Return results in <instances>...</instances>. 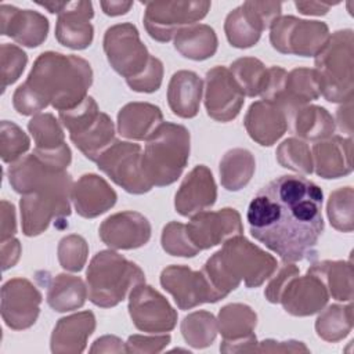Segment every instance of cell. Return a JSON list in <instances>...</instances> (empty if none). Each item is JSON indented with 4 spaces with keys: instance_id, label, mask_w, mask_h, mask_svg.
I'll return each instance as SVG.
<instances>
[{
    "instance_id": "cell-39",
    "label": "cell",
    "mask_w": 354,
    "mask_h": 354,
    "mask_svg": "<svg viewBox=\"0 0 354 354\" xmlns=\"http://www.w3.org/2000/svg\"><path fill=\"white\" fill-rule=\"evenodd\" d=\"M180 329L187 344L194 348L209 347L218 332L216 317L205 310L194 311L184 317Z\"/></svg>"
},
{
    "instance_id": "cell-33",
    "label": "cell",
    "mask_w": 354,
    "mask_h": 354,
    "mask_svg": "<svg viewBox=\"0 0 354 354\" xmlns=\"http://www.w3.org/2000/svg\"><path fill=\"white\" fill-rule=\"evenodd\" d=\"M218 40L213 28L195 24L180 29L174 36V48L185 58L205 61L217 51Z\"/></svg>"
},
{
    "instance_id": "cell-34",
    "label": "cell",
    "mask_w": 354,
    "mask_h": 354,
    "mask_svg": "<svg viewBox=\"0 0 354 354\" xmlns=\"http://www.w3.org/2000/svg\"><path fill=\"white\" fill-rule=\"evenodd\" d=\"M308 271L321 278L328 289V293L337 301H351L353 289V266L351 261L324 260L314 263Z\"/></svg>"
},
{
    "instance_id": "cell-51",
    "label": "cell",
    "mask_w": 354,
    "mask_h": 354,
    "mask_svg": "<svg viewBox=\"0 0 354 354\" xmlns=\"http://www.w3.org/2000/svg\"><path fill=\"white\" fill-rule=\"evenodd\" d=\"M17 232V223H15V207L8 201H1V241L12 238Z\"/></svg>"
},
{
    "instance_id": "cell-13",
    "label": "cell",
    "mask_w": 354,
    "mask_h": 354,
    "mask_svg": "<svg viewBox=\"0 0 354 354\" xmlns=\"http://www.w3.org/2000/svg\"><path fill=\"white\" fill-rule=\"evenodd\" d=\"M279 1H245L225 18L224 32L232 47H253L263 33L281 17Z\"/></svg>"
},
{
    "instance_id": "cell-55",
    "label": "cell",
    "mask_w": 354,
    "mask_h": 354,
    "mask_svg": "<svg viewBox=\"0 0 354 354\" xmlns=\"http://www.w3.org/2000/svg\"><path fill=\"white\" fill-rule=\"evenodd\" d=\"M296 8L300 14L304 15H325L335 3H324V1H296Z\"/></svg>"
},
{
    "instance_id": "cell-8",
    "label": "cell",
    "mask_w": 354,
    "mask_h": 354,
    "mask_svg": "<svg viewBox=\"0 0 354 354\" xmlns=\"http://www.w3.org/2000/svg\"><path fill=\"white\" fill-rule=\"evenodd\" d=\"M59 120L69 131L71 141L93 162L115 141L112 119L100 111L97 102L90 95L76 108L59 112Z\"/></svg>"
},
{
    "instance_id": "cell-40",
    "label": "cell",
    "mask_w": 354,
    "mask_h": 354,
    "mask_svg": "<svg viewBox=\"0 0 354 354\" xmlns=\"http://www.w3.org/2000/svg\"><path fill=\"white\" fill-rule=\"evenodd\" d=\"M28 130L33 137L35 149L37 151L50 152L66 145L64 130L53 113L40 112L33 115L28 122Z\"/></svg>"
},
{
    "instance_id": "cell-20",
    "label": "cell",
    "mask_w": 354,
    "mask_h": 354,
    "mask_svg": "<svg viewBox=\"0 0 354 354\" xmlns=\"http://www.w3.org/2000/svg\"><path fill=\"white\" fill-rule=\"evenodd\" d=\"M329 293L318 275L307 274L292 277L281 293L279 303L283 310L295 317H308L319 313L328 303Z\"/></svg>"
},
{
    "instance_id": "cell-18",
    "label": "cell",
    "mask_w": 354,
    "mask_h": 354,
    "mask_svg": "<svg viewBox=\"0 0 354 354\" xmlns=\"http://www.w3.org/2000/svg\"><path fill=\"white\" fill-rule=\"evenodd\" d=\"M160 285L169 292L180 310H191L203 303L218 301L202 271L171 264L162 270Z\"/></svg>"
},
{
    "instance_id": "cell-23",
    "label": "cell",
    "mask_w": 354,
    "mask_h": 354,
    "mask_svg": "<svg viewBox=\"0 0 354 354\" xmlns=\"http://www.w3.org/2000/svg\"><path fill=\"white\" fill-rule=\"evenodd\" d=\"M1 35L8 36L25 47H37L48 33V19L33 10H19L14 6H0Z\"/></svg>"
},
{
    "instance_id": "cell-2",
    "label": "cell",
    "mask_w": 354,
    "mask_h": 354,
    "mask_svg": "<svg viewBox=\"0 0 354 354\" xmlns=\"http://www.w3.org/2000/svg\"><path fill=\"white\" fill-rule=\"evenodd\" d=\"M93 83L90 64L77 55L41 53L26 80L12 95L14 109L24 116L37 115L51 105L58 112L76 108Z\"/></svg>"
},
{
    "instance_id": "cell-17",
    "label": "cell",
    "mask_w": 354,
    "mask_h": 354,
    "mask_svg": "<svg viewBox=\"0 0 354 354\" xmlns=\"http://www.w3.org/2000/svg\"><path fill=\"white\" fill-rule=\"evenodd\" d=\"M187 232L199 250H206L232 236L242 235L243 225L238 210L224 207L216 212L195 213L187 224Z\"/></svg>"
},
{
    "instance_id": "cell-35",
    "label": "cell",
    "mask_w": 354,
    "mask_h": 354,
    "mask_svg": "<svg viewBox=\"0 0 354 354\" xmlns=\"http://www.w3.org/2000/svg\"><path fill=\"white\" fill-rule=\"evenodd\" d=\"M88 297L87 286L80 277L71 274H58L48 285L47 303L58 311L66 313L83 307Z\"/></svg>"
},
{
    "instance_id": "cell-30",
    "label": "cell",
    "mask_w": 354,
    "mask_h": 354,
    "mask_svg": "<svg viewBox=\"0 0 354 354\" xmlns=\"http://www.w3.org/2000/svg\"><path fill=\"white\" fill-rule=\"evenodd\" d=\"M203 82L192 71L173 73L167 87V102L174 115L189 119L198 115L202 100Z\"/></svg>"
},
{
    "instance_id": "cell-22",
    "label": "cell",
    "mask_w": 354,
    "mask_h": 354,
    "mask_svg": "<svg viewBox=\"0 0 354 354\" xmlns=\"http://www.w3.org/2000/svg\"><path fill=\"white\" fill-rule=\"evenodd\" d=\"M216 199L217 185L212 171L205 165H198L184 177L174 196V207L181 216H194L213 206Z\"/></svg>"
},
{
    "instance_id": "cell-38",
    "label": "cell",
    "mask_w": 354,
    "mask_h": 354,
    "mask_svg": "<svg viewBox=\"0 0 354 354\" xmlns=\"http://www.w3.org/2000/svg\"><path fill=\"white\" fill-rule=\"evenodd\" d=\"M230 71L245 95L257 97L263 94L268 82V68L260 59L254 57L238 58L231 64Z\"/></svg>"
},
{
    "instance_id": "cell-56",
    "label": "cell",
    "mask_w": 354,
    "mask_h": 354,
    "mask_svg": "<svg viewBox=\"0 0 354 354\" xmlns=\"http://www.w3.org/2000/svg\"><path fill=\"white\" fill-rule=\"evenodd\" d=\"M100 6L106 15L118 17L129 12V10L133 7V1H101Z\"/></svg>"
},
{
    "instance_id": "cell-49",
    "label": "cell",
    "mask_w": 354,
    "mask_h": 354,
    "mask_svg": "<svg viewBox=\"0 0 354 354\" xmlns=\"http://www.w3.org/2000/svg\"><path fill=\"white\" fill-rule=\"evenodd\" d=\"M300 274V270L293 264V263H285L283 266L279 267V270L277 271V274L271 275V281L268 282L266 290H264V296L270 303H279V297L282 290L285 289L286 283L289 282V279L295 275Z\"/></svg>"
},
{
    "instance_id": "cell-6",
    "label": "cell",
    "mask_w": 354,
    "mask_h": 354,
    "mask_svg": "<svg viewBox=\"0 0 354 354\" xmlns=\"http://www.w3.org/2000/svg\"><path fill=\"white\" fill-rule=\"evenodd\" d=\"M87 292L93 304L111 308L123 301L131 289L145 282L144 271L113 250H101L91 259L87 271Z\"/></svg>"
},
{
    "instance_id": "cell-37",
    "label": "cell",
    "mask_w": 354,
    "mask_h": 354,
    "mask_svg": "<svg viewBox=\"0 0 354 354\" xmlns=\"http://www.w3.org/2000/svg\"><path fill=\"white\" fill-rule=\"evenodd\" d=\"M353 329V304L347 306L330 304L325 310H321L315 321L317 335L330 343H336L344 339Z\"/></svg>"
},
{
    "instance_id": "cell-24",
    "label": "cell",
    "mask_w": 354,
    "mask_h": 354,
    "mask_svg": "<svg viewBox=\"0 0 354 354\" xmlns=\"http://www.w3.org/2000/svg\"><path fill=\"white\" fill-rule=\"evenodd\" d=\"M243 124L252 140L263 147H271L285 134L289 115L281 105L260 100L249 106Z\"/></svg>"
},
{
    "instance_id": "cell-54",
    "label": "cell",
    "mask_w": 354,
    "mask_h": 354,
    "mask_svg": "<svg viewBox=\"0 0 354 354\" xmlns=\"http://www.w3.org/2000/svg\"><path fill=\"white\" fill-rule=\"evenodd\" d=\"M336 120L339 124V129L343 133H347L348 137L353 133V100L346 101L339 106L336 112Z\"/></svg>"
},
{
    "instance_id": "cell-4",
    "label": "cell",
    "mask_w": 354,
    "mask_h": 354,
    "mask_svg": "<svg viewBox=\"0 0 354 354\" xmlns=\"http://www.w3.org/2000/svg\"><path fill=\"white\" fill-rule=\"evenodd\" d=\"M73 180L66 170L47 171L21 196V224L26 236L44 232L50 223H65L71 214Z\"/></svg>"
},
{
    "instance_id": "cell-32",
    "label": "cell",
    "mask_w": 354,
    "mask_h": 354,
    "mask_svg": "<svg viewBox=\"0 0 354 354\" xmlns=\"http://www.w3.org/2000/svg\"><path fill=\"white\" fill-rule=\"evenodd\" d=\"M289 123L300 140L315 142L332 137L336 127L332 115L318 105H304L295 109L289 115Z\"/></svg>"
},
{
    "instance_id": "cell-3",
    "label": "cell",
    "mask_w": 354,
    "mask_h": 354,
    "mask_svg": "<svg viewBox=\"0 0 354 354\" xmlns=\"http://www.w3.org/2000/svg\"><path fill=\"white\" fill-rule=\"evenodd\" d=\"M277 259L242 235L230 238L207 259L201 270L217 300L224 299L243 281L246 288H257L275 271Z\"/></svg>"
},
{
    "instance_id": "cell-44",
    "label": "cell",
    "mask_w": 354,
    "mask_h": 354,
    "mask_svg": "<svg viewBox=\"0 0 354 354\" xmlns=\"http://www.w3.org/2000/svg\"><path fill=\"white\" fill-rule=\"evenodd\" d=\"M160 243L163 250L171 256L194 257L201 252L191 242L187 232V224L178 221H170L163 227Z\"/></svg>"
},
{
    "instance_id": "cell-26",
    "label": "cell",
    "mask_w": 354,
    "mask_h": 354,
    "mask_svg": "<svg viewBox=\"0 0 354 354\" xmlns=\"http://www.w3.org/2000/svg\"><path fill=\"white\" fill-rule=\"evenodd\" d=\"M71 199L79 216L94 218L108 212L116 203L118 195L102 177L88 173L73 183Z\"/></svg>"
},
{
    "instance_id": "cell-36",
    "label": "cell",
    "mask_w": 354,
    "mask_h": 354,
    "mask_svg": "<svg viewBox=\"0 0 354 354\" xmlns=\"http://www.w3.org/2000/svg\"><path fill=\"white\" fill-rule=\"evenodd\" d=\"M256 170V160L250 151L232 148L227 151L218 166L221 185L227 191H239L248 185Z\"/></svg>"
},
{
    "instance_id": "cell-7",
    "label": "cell",
    "mask_w": 354,
    "mask_h": 354,
    "mask_svg": "<svg viewBox=\"0 0 354 354\" xmlns=\"http://www.w3.org/2000/svg\"><path fill=\"white\" fill-rule=\"evenodd\" d=\"M353 30L343 29L332 33L315 55V73L319 93L329 102L353 100L354 61Z\"/></svg>"
},
{
    "instance_id": "cell-28",
    "label": "cell",
    "mask_w": 354,
    "mask_h": 354,
    "mask_svg": "<svg viewBox=\"0 0 354 354\" xmlns=\"http://www.w3.org/2000/svg\"><path fill=\"white\" fill-rule=\"evenodd\" d=\"M162 123L160 108L149 102H129L118 112V131L129 140L147 141Z\"/></svg>"
},
{
    "instance_id": "cell-15",
    "label": "cell",
    "mask_w": 354,
    "mask_h": 354,
    "mask_svg": "<svg viewBox=\"0 0 354 354\" xmlns=\"http://www.w3.org/2000/svg\"><path fill=\"white\" fill-rule=\"evenodd\" d=\"M40 304L41 293L26 278H12L1 286V317L14 330L30 328L40 314Z\"/></svg>"
},
{
    "instance_id": "cell-14",
    "label": "cell",
    "mask_w": 354,
    "mask_h": 354,
    "mask_svg": "<svg viewBox=\"0 0 354 354\" xmlns=\"http://www.w3.org/2000/svg\"><path fill=\"white\" fill-rule=\"evenodd\" d=\"M129 314L134 326L148 333L170 332L177 324V311L162 293L145 282L131 289Z\"/></svg>"
},
{
    "instance_id": "cell-10",
    "label": "cell",
    "mask_w": 354,
    "mask_h": 354,
    "mask_svg": "<svg viewBox=\"0 0 354 354\" xmlns=\"http://www.w3.org/2000/svg\"><path fill=\"white\" fill-rule=\"evenodd\" d=\"M104 51L109 65L126 82L141 76L153 58L141 41L137 28L130 22L116 24L106 29Z\"/></svg>"
},
{
    "instance_id": "cell-42",
    "label": "cell",
    "mask_w": 354,
    "mask_h": 354,
    "mask_svg": "<svg viewBox=\"0 0 354 354\" xmlns=\"http://www.w3.org/2000/svg\"><path fill=\"white\" fill-rule=\"evenodd\" d=\"M277 160L282 167L296 173H313V156L304 140L295 137L283 140L277 148Z\"/></svg>"
},
{
    "instance_id": "cell-47",
    "label": "cell",
    "mask_w": 354,
    "mask_h": 354,
    "mask_svg": "<svg viewBox=\"0 0 354 354\" xmlns=\"http://www.w3.org/2000/svg\"><path fill=\"white\" fill-rule=\"evenodd\" d=\"M163 80V64L159 58L153 57L147 71L137 79L126 82L127 86L137 93H153L156 91Z\"/></svg>"
},
{
    "instance_id": "cell-45",
    "label": "cell",
    "mask_w": 354,
    "mask_h": 354,
    "mask_svg": "<svg viewBox=\"0 0 354 354\" xmlns=\"http://www.w3.org/2000/svg\"><path fill=\"white\" fill-rule=\"evenodd\" d=\"M57 254L58 261L64 270L77 272L84 267L87 261L88 245L82 235L71 234L59 241Z\"/></svg>"
},
{
    "instance_id": "cell-41",
    "label": "cell",
    "mask_w": 354,
    "mask_h": 354,
    "mask_svg": "<svg viewBox=\"0 0 354 354\" xmlns=\"http://www.w3.org/2000/svg\"><path fill=\"white\" fill-rule=\"evenodd\" d=\"M354 191L351 187L335 189L326 203V214L330 225L342 232H351L354 228Z\"/></svg>"
},
{
    "instance_id": "cell-19",
    "label": "cell",
    "mask_w": 354,
    "mask_h": 354,
    "mask_svg": "<svg viewBox=\"0 0 354 354\" xmlns=\"http://www.w3.org/2000/svg\"><path fill=\"white\" fill-rule=\"evenodd\" d=\"M148 218L133 210H124L106 217L98 230L101 241L111 249L130 250L148 243L151 239Z\"/></svg>"
},
{
    "instance_id": "cell-29",
    "label": "cell",
    "mask_w": 354,
    "mask_h": 354,
    "mask_svg": "<svg viewBox=\"0 0 354 354\" xmlns=\"http://www.w3.org/2000/svg\"><path fill=\"white\" fill-rule=\"evenodd\" d=\"M321 95L317 73L310 68H295L286 73L283 84L271 101L281 105L288 115Z\"/></svg>"
},
{
    "instance_id": "cell-1",
    "label": "cell",
    "mask_w": 354,
    "mask_h": 354,
    "mask_svg": "<svg viewBox=\"0 0 354 354\" xmlns=\"http://www.w3.org/2000/svg\"><path fill=\"white\" fill-rule=\"evenodd\" d=\"M322 189L301 176H281L252 199L246 218L250 234L283 263L314 253L324 231Z\"/></svg>"
},
{
    "instance_id": "cell-43",
    "label": "cell",
    "mask_w": 354,
    "mask_h": 354,
    "mask_svg": "<svg viewBox=\"0 0 354 354\" xmlns=\"http://www.w3.org/2000/svg\"><path fill=\"white\" fill-rule=\"evenodd\" d=\"M28 134L14 122L1 120L0 124V155L3 162L14 163L29 149Z\"/></svg>"
},
{
    "instance_id": "cell-5",
    "label": "cell",
    "mask_w": 354,
    "mask_h": 354,
    "mask_svg": "<svg viewBox=\"0 0 354 354\" xmlns=\"http://www.w3.org/2000/svg\"><path fill=\"white\" fill-rule=\"evenodd\" d=\"M191 148V137L187 127L163 122L147 140L141 158L142 171L153 187L170 185L184 171Z\"/></svg>"
},
{
    "instance_id": "cell-31",
    "label": "cell",
    "mask_w": 354,
    "mask_h": 354,
    "mask_svg": "<svg viewBox=\"0 0 354 354\" xmlns=\"http://www.w3.org/2000/svg\"><path fill=\"white\" fill-rule=\"evenodd\" d=\"M257 324V315L252 307L242 303H231L218 311L217 326L223 336L220 351L227 347L254 336L253 330Z\"/></svg>"
},
{
    "instance_id": "cell-57",
    "label": "cell",
    "mask_w": 354,
    "mask_h": 354,
    "mask_svg": "<svg viewBox=\"0 0 354 354\" xmlns=\"http://www.w3.org/2000/svg\"><path fill=\"white\" fill-rule=\"evenodd\" d=\"M37 4L39 6H41V7H44V8H47L50 12H53V14H58L59 11H61V8L64 7V4H65V1H48V3H41V1H37Z\"/></svg>"
},
{
    "instance_id": "cell-53",
    "label": "cell",
    "mask_w": 354,
    "mask_h": 354,
    "mask_svg": "<svg viewBox=\"0 0 354 354\" xmlns=\"http://www.w3.org/2000/svg\"><path fill=\"white\" fill-rule=\"evenodd\" d=\"M90 353H126V348L118 336L106 335L93 343Z\"/></svg>"
},
{
    "instance_id": "cell-50",
    "label": "cell",
    "mask_w": 354,
    "mask_h": 354,
    "mask_svg": "<svg viewBox=\"0 0 354 354\" xmlns=\"http://www.w3.org/2000/svg\"><path fill=\"white\" fill-rule=\"evenodd\" d=\"M310 350L301 342L288 340V342H277L272 339H267L263 342H257L254 353H308Z\"/></svg>"
},
{
    "instance_id": "cell-27",
    "label": "cell",
    "mask_w": 354,
    "mask_h": 354,
    "mask_svg": "<svg viewBox=\"0 0 354 354\" xmlns=\"http://www.w3.org/2000/svg\"><path fill=\"white\" fill-rule=\"evenodd\" d=\"M95 329V315L91 311H80L58 319L50 337L54 354L83 353L87 339Z\"/></svg>"
},
{
    "instance_id": "cell-11",
    "label": "cell",
    "mask_w": 354,
    "mask_h": 354,
    "mask_svg": "<svg viewBox=\"0 0 354 354\" xmlns=\"http://www.w3.org/2000/svg\"><path fill=\"white\" fill-rule=\"evenodd\" d=\"M329 28L321 21L279 17L270 28L271 46L282 54L315 57L329 39Z\"/></svg>"
},
{
    "instance_id": "cell-9",
    "label": "cell",
    "mask_w": 354,
    "mask_h": 354,
    "mask_svg": "<svg viewBox=\"0 0 354 354\" xmlns=\"http://www.w3.org/2000/svg\"><path fill=\"white\" fill-rule=\"evenodd\" d=\"M144 4V26L148 35L160 43L170 41L180 29L203 19L212 6L205 0H166Z\"/></svg>"
},
{
    "instance_id": "cell-21",
    "label": "cell",
    "mask_w": 354,
    "mask_h": 354,
    "mask_svg": "<svg viewBox=\"0 0 354 354\" xmlns=\"http://www.w3.org/2000/svg\"><path fill=\"white\" fill-rule=\"evenodd\" d=\"M93 17L91 1H65L55 25L58 43L72 50L87 48L94 37V28L90 22Z\"/></svg>"
},
{
    "instance_id": "cell-25",
    "label": "cell",
    "mask_w": 354,
    "mask_h": 354,
    "mask_svg": "<svg viewBox=\"0 0 354 354\" xmlns=\"http://www.w3.org/2000/svg\"><path fill=\"white\" fill-rule=\"evenodd\" d=\"M313 170L322 178H339L353 171L351 137L332 136L313 145Z\"/></svg>"
},
{
    "instance_id": "cell-12",
    "label": "cell",
    "mask_w": 354,
    "mask_h": 354,
    "mask_svg": "<svg viewBox=\"0 0 354 354\" xmlns=\"http://www.w3.org/2000/svg\"><path fill=\"white\" fill-rule=\"evenodd\" d=\"M141 147L136 142L115 140L95 160L98 169L124 191L141 195L152 189L141 165Z\"/></svg>"
},
{
    "instance_id": "cell-52",
    "label": "cell",
    "mask_w": 354,
    "mask_h": 354,
    "mask_svg": "<svg viewBox=\"0 0 354 354\" xmlns=\"http://www.w3.org/2000/svg\"><path fill=\"white\" fill-rule=\"evenodd\" d=\"M21 243L18 239L8 238L6 241H1V268L3 271L8 270L10 267H14L21 256Z\"/></svg>"
},
{
    "instance_id": "cell-16",
    "label": "cell",
    "mask_w": 354,
    "mask_h": 354,
    "mask_svg": "<svg viewBox=\"0 0 354 354\" xmlns=\"http://www.w3.org/2000/svg\"><path fill=\"white\" fill-rule=\"evenodd\" d=\"M245 102V94L234 79L231 71L217 65L207 71L205 79V108L217 122L235 119Z\"/></svg>"
},
{
    "instance_id": "cell-48",
    "label": "cell",
    "mask_w": 354,
    "mask_h": 354,
    "mask_svg": "<svg viewBox=\"0 0 354 354\" xmlns=\"http://www.w3.org/2000/svg\"><path fill=\"white\" fill-rule=\"evenodd\" d=\"M170 335H159V336H142V335H131L124 343L126 353H160L169 343Z\"/></svg>"
},
{
    "instance_id": "cell-46",
    "label": "cell",
    "mask_w": 354,
    "mask_h": 354,
    "mask_svg": "<svg viewBox=\"0 0 354 354\" xmlns=\"http://www.w3.org/2000/svg\"><path fill=\"white\" fill-rule=\"evenodd\" d=\"M26 64L28 55L21 47L8 43H3L0 46L1 93H4L10 84L15 83L19 79Z\"/></svg>"
}]
</instances>
